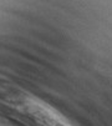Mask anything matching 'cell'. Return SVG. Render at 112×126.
Wrapping results in <instances>:
<instances>
[]
</instances>
